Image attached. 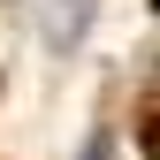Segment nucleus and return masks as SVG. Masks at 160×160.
Masks as SVG:
<instances>
[{"mask_svg":"<svg viewBox=\"0 0 160 160\" xmlns=\"http://www.w3.org/2000/svg\"><path fill=\"white\" fill-rule=\"evenodd\" d=\"M76 160H114V145H107V130H99V137H92V145H84V152H76Z\"/></svg>","mask_w":160,"mask_h":160,"instance_id":"obj_1","label":"nucleus"}]
</instances>
